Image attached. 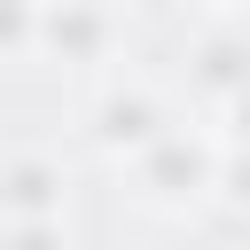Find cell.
I'll return each instance as SVG.
<instances>
[{
    "mask_svg": "<svg viewBox=\"0 0 250 250\" xmlns=\"http://www.w3.org/2000/svg\"><path fill=\"white\" fill-rule=\"evenodd\" d=\"M211 195L234 203V211H250V148H219V180H211Z\"/></svg>",
    "mask_w": 250,
    "mask_h": 250,
    "instance_id": "6",
    "label": "cell"
},
{
    "mask_svg": "<svg viewBox=\"0 0 250 250\" xmlns=\"http://www.w3.org/2000/svg\"><path fill=\"white\" fill-rule=\"evenodd\" d=\"M0 250H70L62 219H39V227H0Z\"/></svg>",
    "mask_w": 250,
    "mask_h": 250,
    "instance_id": "7",
    "label": "cell"
},
{
    "mask_svg": "<svg viewBox=\"0 0 250 250\" xmlns=\"http://www.w3.org/2000/svg\"><path fill=\"white\" fill-rule=\"evenodd\" d=\"M219 117H227V133H219V148H250V86H242V94H234V102H227Z\"/></svg>",
    "mask_w": 250,
    "mask_h": 250,
    "instance_id": "8",
    "label": "cell"
},
{
    "mask_svg": "<svg viewBox=\"0 0 250 250\" xmlns=\"http://www.w3.org/2000/svg\"><path fill=\"white\" fill-rule=\"evenodd\" d=\"M117 39V16L102 8H62V16H31V47H62L70 62H102Z\"/></svg>",
    "mask_w": 250,
    "mask_h": 250,
    "instance_id": "4",
    "label": "cell"
},
{
    "mask_svg": "<svg viewBox=\"0 0 250 250\" xmlns=\"http://www.w3.org/2000/svg\"><path fill=\"white\" fill-rule=\"evenodd\" d=\"M125 180H133V203H148V211H164V219H188L195 203H211V180H219V133H203V125H172V133H156V141L125 164Z\"/></svg>",
    "mask_w": 250,
    "mask_h": 250,
    "instance_id": "1",
    "label": "cell"
},
{
    "mask_svg": "<svg viewBox=\"0 0 250 250\" xmlns=\"http://www.w3.org/2000/svg\"><path fill=\"white\" fill-rule=\"evenodd\" d=\"M62 164L39 156V148H16L0 156V227H39V219H62Z\"/></svg>",
    "mask_w": 250,
    "mask_h": 250,
    "instance_id": "3",
    "label": "cell"
},
{
    "mask_svg": "<svg viewBox=\"0 0 250 250\" xmlns=\"http://www.w3.org/2000/svg\"><path fill=\"white\" fill-rule=\"evenodd\" d=\"M195 86L227 109V102L250 86V47H242V39H203V47H195Z\"/></svg>",
    "mask_w": 250,
    "mask_h": 250,
    "instance_id": "5",
    "label": "cell"
},
{
    "mask_svg": "<svg viewBox=\"0 0 250 250\" xmlns=\"http://www.w3.org/2000/svg\"><path fill=\"white\" fill-rule=\"evenodd\" d=\"M180 117H172V102L141 78V70H117V78H102V94L86 102V141L109 156V164H133L156 133H172Z\"/></svg>",
    "mask_w": 250,
    "mask_h": 250,
    "instance_id": "2",
    "label": "cell"
}]
</instances>
